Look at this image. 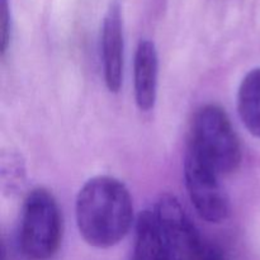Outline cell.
<instances>
[{
    "label": "cell",
    "instance_id": "obj_1",
    "mask_svg": "<svg viewBox=\"0 0 260 260\" xmlns=\"http://www.w3.org/2000/svg\"><path fill=\"white\" fill-rule=\"evenodd\" d=\"M76 222L89 245L107 249L118 244L134 222V205L126 185L108 175L89 179L76 198Z\"/></svg>",
    "mask_w": 260,
    "mask_h": 260
},
{
    "label": "cell",
    "instance_id": "obj_2",
    "mask_svg": "<svg viewBox=\"0 0 260 260\" xmlns=\"http://www.w3.org/2000/svg\"><path fill=\"white\" fill-rule=\"evenodd\" d=\"M188 150L220 177L235 172L241 161L238 135L226 112L215 104H207L194 114Z\"/></svg>",
    "mask_w": 260,
    "mask_h": 260
},
{
    "label": "cell",
    "instance_id": "obj_3",
    "mask_svg": "<svg viewBox=\"0 0 260 260\" xmlns=\"http://www.w3.org/2000/svg\"><path fill=\"white\" fill-rule=\"evenodd\" d=\"M62 238L60 208L52 193L33 189L25 198L19 231V248L28 260H50Z\"/></svg>",
    "mask_w": 260,
    "mask_h": 260
},
{
    "label": "cell",
    "instance_id": "obj_4",
    "mask_svg": "<svg viewBox=\"0 0 260 260\" xmlns=\"http://www.w3.org/2000/svg\"><path fill=\"white\" fill-rule=\"evenodd\" d=\"M152 211L172 260L203 259L206 248L177 198L161 196Z\"/></svg>",
    "mask_w": 260,
    "mask_h": 260
},
{
    "label": "cell",
    "instance_id": "obj_5",
    "mask_svg": "<svg viewBox=\"0 0 260 260\" xmlns=\"http://www.w3.org/2000/svg\"><path fill=\"white\" fill-rule=\"evenodd\" d=\"M184 177L188 194L201 217L211 223L225 221L230 208L228 196L218 180L220 175L189 150L185 154Z\"/></svg>",
    "mask_w": 260,
    "mask_h": 260
},
{
    "label": "cell",
    "instance_id": "obj_6",
    "mask_svg": "<svg viewBox=\"0 0 260 260\" xmlns=\"http://www.w3.org/2000/svg\"><path fill=\"white\" fill-rule=\"evenodd\" d=\"M102 61L104 80L112 93H118L123 78V20L118 2H112L102 24Z\"/></svg>",
    "mask_w": 260,
    "mask_h": 260
},
{
    "label": "cell",
    "instance_id": "obj_7",
    "mask_svg": "<svg viewBox=\"0 0 260 260\" xmlns=\"http://www.w3.org/2000/svg\"><path fill=\"white\" fill-rule=\"evenodd\" d=\"M157 52L154 42L144 40L139 43L134 62L135 99L141 111L154 108L157 89Z\"/></svg>",
    "mask_w": 260,
    "mask_h": 260
},
{
    "label": "cell",
    "instance_id": "obj_8",
    "mask_svg": "<svg viewBox=\"0 0 260 260\" xmlns=\"http://www.w3.org/2000/svg\"><path fill=\"white\" fill-rule=\"evenodd\" d=\"M132 260H172L154 211L146 210L139 216Z\"/></svg>",
    "mask_w": 260,
    "mask_h": 260
},
{
    "label": "cell",
    "instance_id": "obj_9",
    "mask_svg": "<svg viewBox=\"0 0 260 260\" xmlns=\"http://www.w3.org/2000/svg\"><path fill=\"white\" fill-rule=\"evenodd\" d=\"M238 109L248 131L260 139V68L251 70L241 81Z\"/></svg>",
    "mask_w": 260,
    "mask_h": 260
},
{
    "label": "cell",
    "instance_id": "obj_10",
    "mask_svg": "<svg viewBox=\"0 0 260 260\" xmlns=\"http://www.w3.org/2000/svg\"><path fill=\"white\" fill-rule=\"evenodd\" d=\"M10 38V14L8 0H2V52L7 51Z\"/></svg>",
    "mask_w": 260,
    "mask_h": 260
}]
</instances>
